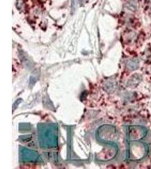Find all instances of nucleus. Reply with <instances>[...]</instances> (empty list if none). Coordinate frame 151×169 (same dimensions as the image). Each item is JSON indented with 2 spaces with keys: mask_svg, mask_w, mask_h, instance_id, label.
Listing matches in <instances>:
<instances>
[{
  "mask_svg": "<svg viewBox=\"0 0 151 169\" xmlns=\"http://www.w3.org/2000/svg\"><path fill=\"white\" fill-rule=\"evenodd\" d=\"M132 153L134 159H141L145 157L147 152V147L145 144L143 143H136L133 146Z\"/></svg>",
  "mask_w": 151,
  "mask_h": 169,
  "instance_id": "nucleus-1",
  "label": "nucleus"
},
{
  "mask_svg": "<svg viewBox=\"0 0 151 169\" xmlns=\"http://www.w3.org/2000/svg\"><path fill=\"white\" fill-rule=\"evenodd\" d=\"M130 138L133 140H139L143 138L146 135L147 131L142 126H134L130 129Z\"/></svg>",
  "mask_w": 151,
  "mask_h": 169,
  "instance_id": "nucleus-2",
  "label": "nucleus"
},
{
  "mask_svg": "<svg viewBox=\"0 0 151 169\" xmlns=\"http://www.w3.org/2000/svg\"><path fill=\"white\" fill-rule=\"evenodd\" d=\"M139 64V60H138V59L136 58L131 60V61L128 63V65H129L130 68L133 70L136 69V68H137Z\"/></svg>",
  "mask_w": 151,
  "mask_h": 169,
  "instance_id": "nucleus-4",
  "label": "nucleus"
},
{
  "mask_svg": "<svg viewBox=\"0 0 151 169\" xmlns=\"http://www.w3.org/2000/svg\"><path fill=\"white\" fill-rule=\"evenodd\" d=\"M79 1L80 3H83V2L84 1V0H79Z\"/></svg>",
  "mask_w": 151,
  "mask_h": 169,
  "instance_id": "nucleus-5",
  "label": "nucleus"
},
{
  "mask_svg": "<svg viewBox=\"0 0 151 169\" xmlns=\"http://www.w3.org/2000/svg\"><path fill=\"white\" fill-rule=\"evenodd\" d=\"M127 8L129 9V10L135 11L137 10V7H138V3L137 0H130L127 3Z\"/></svg>",
  "mask_w": 151,
  "mask_h": 169,
  "instance_id": "nucleus-3",
  "label": "nucleus"
}]
</instances>
